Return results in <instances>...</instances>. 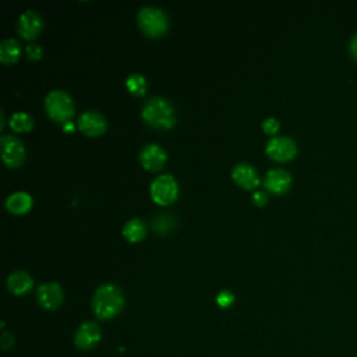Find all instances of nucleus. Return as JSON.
Masks as SVG:
<instances>
[{"mask_svg":"<svg viewBox=\"0 0 357 357\" xmlns=\"http://www.w3.org/2000/svg\"><path fill=\"white\" fill-rule=\"evenodd\" d=\"M167 153L159 144H148L139 152V160L145 169L159 170L166 163Z\"/></svg>","mask_w":357,"mask_h":357,"instance_id":"13","label":"nucleus"},{"mask_svg":"<svg viewBox=\"0 0 357 357\" xmlns=\"http://www.w3.org/2000/svg\"><path fill=\"white\" fill-rule=\"evenodd\" d=\"M126 86L128 88V91L137 96H141L145 93L146 91V79L142 74L139 73H132L127 77L126 79Z\"/></svg>","mask_w":357,"mask_h":357,"instance_id":"20","label":"nucleus"},{"mask_svg":"<svg viewBox=\"0 0 357 357\" xmlns=\"http://www.w3.org/2000/svg\"><path fill=\"white\" fill-rule=\"evenodd\" d=\"M149 191L155 202L160 205H167L176 201L178 195V184L172 174L165 173L153 178V181L151 183Z\"/></svg>","mask_w":357,"mask_h":357,"instance_id":"5","label":"nucleus"},{"mask_svg":"<svg viewBox=\"0 0 357 357\" xmlns=\"http://www.w3.org/2000/svg\"><path fill=\"white\" fill-rule=\"evenodd\" d=\"M102 337L100 328L96 322L86 321L78 326L74 335V343L81 350H89L98 344Z\"/></svg>","mask_w":357,"mask_h":357,"instance_id":"10","label":"nucleus"},{"mask_svg":"<svg viewBox=\"0 0 357 357\" xmlns=\"http://www.w3.org/2000/svg\"><path fill=\"white\" fill-rule=\"evenodd\" d=\"M78 128L85 135H99L106 130V119L96 110H85L78 116Z\"/></svg>","mask_w":357,"mask_h":357,"instance_id":"11","label":"nucleus"},{"mask_svg":"<svg viewBox=\"0 0 357 357\" xmlns=\"http://www.w3.org/2000/svg\"><path fill=\"white\" fill-rule=\"evenodd\" d=\"M265 152L273 160L286 162L293 159L297 153V144L293 138L287 135H275L266 142Z\"/></svg>","mask_w":357,"mask_h":357,"instance_id":"6","label":"nucleus"},{"mask_svg":"<svg viewBox=\"0 0 357 357\" xmlns=\"http://www.w3.org/2000/svg\"><path fill=\"white\" fill-rule=\"evenodd\" d=\"M141 116L148 126L159 130H167L176 123L173 105L160 95L152 96L144 103Z\"/></svg>","mask_w":357,"mask_h":357,"instance_id":"2","label":"nucleus"},{"mask_svg":"<svg viewBox=\"0 0 357 357\" xmlns=\"http://www.w3.org/2000/svg\"><path fill=\"white\" fill-rule=\"evenodd\" d=\"M264 185L273 194H283L291 185V174L282 167H273L266 172L264 177Z\"/></svg>","mask_w":357,"mask_h":357,"instance_id":"12","label":"nucleus"},{"mask_svg":"<svg viewBox=\"0 0 357 357\" xmlns=\"http://www.w3.org/2000/svg\"><path fill=\"white\" fill-rule=\"evenodd\" d=\"M13 335L8 333V332H3L1 335V340H0V344H1V349L3 350H7L8 347L13 346Z\"/></svg>","mask_w":357,"mask_h":357,"instance_id":"24","label":"nucleus"},{"mask_svg":"<svg viewBox=\"0 0 357 357\" xmlns=\"http://www.w3.org/2000/svg\"><path fill=\"white\" fill-rule=\"evenodd\" d=\"M33 286L32 276L25 271H14L7 276V287L14 294H25Z\"/></svg>","mask_w":357,"mask_h":357,"instance_id":"15","label":"nucleus"},{"mask_svg":"<svg viewBox=\"0 0 357 357\" xmlns=\"http://www.w3.org/2000/svg\"><path fill=\"white\" fill-rule=\"evenodd\" d=\"M21 54V46L17 39L7 38L0 43V60L4 64H10L18 60Z\"/></svg>","mask_w":357,"mask_h":357,"instance_id":"17","label":"nucleus"},{"mask_svg":"<svg viewBox=\"0 0 357 357\" xmlns=\"http://www.w3.org/2000/svg\"><path fill=\"white\" fill-rule=\"evenodd\" d=\"M137 21L139 28L149 36H159L169 26L166 13L155 6H142L137 13Z\"/></svg>","mask_w":357,"mask_h":357,"instance_id":"4","label":"nucleus"},{"mask_svg":"<svg viewBox=\"0 0 357 357\" xmlns=\"http://www.w3.org/2000/svg\"><path fill=\"white\" fill-rule=\"evenodd\" d=\"M124 305L123 290L114 283L100 284L92 297V310L100 319L116 317Z\"/></svg>","mask_w":357,"mask_h":357,"instance_id":"1","label":"nucleus"},{"mask_svg":"<svg viewBox=\"0 0 357 357\" xmlns=\"http://www.w3.org/2000/svg\"><path fill=\"white\" fill-rule=\"evenodd\" d=\"M42 28H43V20L38 11L28 8L20 14L17 21V29L24 39H28V40L35 39L42 31Z\"/></svg>","mask_w":357,"mask_h":357,"instance_id":"8","label":"nucleus"},{"mask_svg":"<svg viewBox=\"0 0 357 357\" xmlns=\"http://www.w3.org/2000/svg\"><path fill=\"white\" fill-rule=\"evenodd\" d=\"M45 110L57 123H68L74 116V102L63 89H52L45 96Z\"/></svg>","mask_w":357,"mask_h":357,"instance_id":"3","label":"nucleus"},{"mask_svg":"<svg viewBox=\"0 0 357 357\" xmlns=\"http://www.w3.org/2000/svg\"><path fill=\"white\" fill-rule=\"evenodd\" d=\"M10 127L17 132L29 131L33 127V117L26 112H15L10 117Z\"/></svg>","mask_w":357,"mask_h":357,"instance_id":"19","label":"nucleus"},{"mask_svg":"<svg viewBox=\"0 0 357 357\" xmlns=\"http://www.w3.org/2000/svg\"><path fill=\"white\" fill-rule=\"evenodd\" d=\"M26 54L32 60H38L42 56V47L38 43H29L26 46Z\"/></svg>","mask_w":357,"mask_h":357,"instance_id":"23","label":"nucleus"},{"mask_svg":"<svg viewBox=\"0 0 357 357\" xmlns=\"http://www.w3.org/2000/svg\"><path fill=\"white\" fill-rule=\"evenodd\" d=\"M252 201L257 205H264L268 201V195H266L265 191H255L252 194Z\"/></svg>","mask_w":357,"mask_h":357,"instance_id":"25","label":"nucleus"},{"mask_svg":"<svg viewBox=\"0 0 357 357\" xmlns=\"http://www.w3.org/2000/svg\"><path fill=\"white\" fill-rule=\"evenodd\" d=\"M0 119H1V123H0V128L4 127V112H0Z\"/></svg>","mask_w":357,"mask_h":357,"instance_id":"28","label":"nucleus"},{"mask_svg":"<svg viewBox=\"0 0 357 357\" xmlns=\"http://www.w3.org/2000/svg\"><path fill=\"white\" fill-rule=\"evenodd\" d=\"M280 128V123L276 117H266L264 121H262V130L266 132V134H271L275 137V134L279 131Z\"/></svg>","mask_w":357,"mask_h":357,"instance_id":"21","label":"nucleus"},{"mask_svg":"<svg viewBox=\"0 0 357 357\" xmlns=\"http://www.w3.org/2000/svg\"><path fill=\"white\" fill-rule=\"evenodd\" d=\"M216 301L220 307H229L233 301H234V296L229 291V290H223L218 294L216 297Z\"/></svg>","mask_w":357,"mask_h":357,"instance_id":"22","label":"nucleus"},{"mask_svg":"<svg viewBox=\"0 0 357 357\" xmlns=\"http://www.w3.org/2000/svg\"><path fill=\"white\" fill-rule=\"evenodd\" d=\"M145 233H146L145 222L138 218H132L127 220L123 226V236L132 243L142 240L145 237Z\"/></svg>","mask_w":357,"mask_h":357,"instance_id":"18","label":"nucleus"},{"mask_svg":"<svg viewBox=\"0 0 357 357\" xmlns=\"http://www.w3.org/2000/svg\"><path fill=\"white\" fill-rule=\"evenodd\" d=\"M349 52H350L351 57L357 60V32H354L349 40Z\"/></svg>","mask_w":357,"mask_h":357,"instance_id":"26","label":"nucleus"},{"mask_svg":"<svg viewBox=\"0 0 357 357\" xmlns=\"http://www.w3.org/2000/svg\"><path fill=\"white\" fill-rule=\"evenodd\" d=\"M64 130H66V131H73V130H74L73 123H70V121H68V123H66V124H64Z\"/></svg>","mask_w":357,"mask_h":357,"instance_id":"27","label":"nucleus"},{"mask_svg":"<svg viewBox=\"0 0 357 357\" xmlns=\"http://www.w3.org/2000/svg\"><path fill=\"white\" fill-rule=\"evenodd\" d=\"M0 145H1V158L7 166L17 167L24 162L25 146L18 137L13 134H6L0 138Z\"/></svg>","mask_w":357,"mask_h":357,"instance_id":"7","label":"nucleus"},{"mask_svg":"<svg viewBox=\"0 0 357 357\" xmlns=\"http://www.w3.org/2000/svg\"><path fill=\"white\" fill-rule=\"evenodd\" d=\"M233 180L245 190H252L259 184V176L255 167L247 162H240L231 169Z\"/></svg>","mask_w":357,"mask_h":357,"instance_id":"14","label":"nucleus"},{"mask_svg":"<svg viewBox=\"0 0 357 357\" xmlns=\"http://www.w3.org/2000/svg\"><path fill=\"white\" fill-rule=\"evenodd\" d=\"M36 300L45 310H56L61 305L64 300V293L59 283H42L36 289Z\"/></svg>","mask_w":357,"mask_h":357,"instance_id":"9","label":"nucleus"},{"mask_svg":"<svg viewBox=\"0 0 357 357\" xmlns=\"http://www.w3.org/2000/svg\"><path fill=\"white\" fill-rule=\"evenodd\" d=\"M32 202H33L32 197L25 191H15V192L10 194L4 201L6 208L11 213H15V215L26 213L31 209Z\"/></svg>","mask_w":357,"mask_h":357,"instance_id":"16","label":"nucleus"}]
</instances>
